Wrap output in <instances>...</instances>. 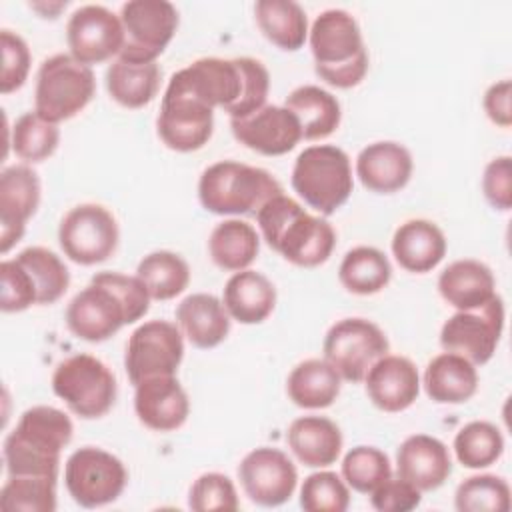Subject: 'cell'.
<instances>
[{
  "mask_svg": "<svg viewBox=\"0 0 512 512\" xmlns=\"http://www.w3.org/2000/svg\"><path fill=\"white\" fill-rule=\"evenodd\" d=\"M256 222L266 244L284 260L300 268L324 264L336 246L332 224L310 214L300 202L284 192L270 198L256 214Z\"/></svg>",
  "mask_w": 512,
  "mask_h": 512,
  "instance_id": "cell-1",
  "label": "cell"
},
{
  "mask_svg": "<svg viewBox=\"0 0 512 512\" xmlns=\"http://www.w3.org/2000/svg\"><path fill=\"white\" fill-rule=\"evenodd\" d=\"M74 426L66 412L54 406H32L22 412L16 428L4 440L8 476H56L60 452L72 440Z\"/></svg>",
  "mask_w": 512,
  "mask_h": 512,
  "instance_id": "cell-2",
  "label": "cell"
},
{
  "mask_svg": "<svg viewBox=\"0 0 512 512\" xmlns=\"http://www.w3.org/2000/svg\"><path fill=\"white\" fill-rule=\"evenodd\" d=\"M314 72L334 88L358 86L368 72V50L356 18L342 8L316 16L308 32Z\"/></svg>",
  "mask_w": 512,
  "mask_h": 512,
  "instance_id": "cell-3",
  "label": "cell"
},
{
  "mask_svg": "<svg viewBox=\"0 0 512 512\" xmlns=\"http://www.w3.org/2000/svg\"><path fill=\"white\" fill-rule=\"evenodd\" d=\"M282 192L280 182L268 170L236 160L210 164L198 180L200 204L220 216H256L270 198Z\"/></svg>",
  "mask_w": 512,
  "mask_h": 512,
  "instance_id": "cell-4",
  "label": "cell"
},
{
  "mask_svg": "<svg viewBox=\"0 0 512 512\" xmlns=\"http://www.w3.org/2000/svg\"><path fill=\"white\" fill-rule=\"evenodd\" d=\"M290 182L308 208L330 216L346 204L354 190L350 158L332 144L308 146L294 160Z\"/></svg>",
  "mask_w": 512,
  "mask_h": 512,
  "instance_id": "cell-5",
  "label": "cell"
},
{
  "mask_svg": "<svg viewBox=\"0 0 512 512\" xmlns=\"http://www.w3.org/2000/svg\"><path fill=\"white\" fill-rule=\"evenodd\" d=\"M96 92L90 66L70 54L46 58L36 72L34 112L48 122H64L82 112Z\"/></svg>",
  "mask_w": 512,
  "mask_h": 512,
  "instance_id": "cell-6",
  "label": "cell"
},
{
  "mask_svg": "<svg viewBox=\"0 0 512 512\" xmlns=\"http://www.w3.org/2000/svg\"><path fill=\"white\" fill-rule=\"evenodd\" d=\"M54 394L84 420L102 418L116 402L118 386L112 370L92 354H74L56 364Z\"/></svg>",
  "mask_w": 512,
  "mask_h": 512,
  "instance_id": "cell-7",
  "label": "cell"
},
{
  "mask_svg": "<svg viewBox=\"0 0 512 512\" xmlns=\"http://www.w3.org/2000/svg\"><path fill=\"white\" fill-rule=\"evenodd\" d=\"M160 140L176 152H196L214 132V108L172 74L156 118Z\"/></svg>",
  "mask_w": 512,
  "mask_h": 512,
  "instance_id": "cell-8",
  "label": "cell"
},
{
  "mask_svg": "<svg viewBox=\"0 0 512 512\" xmlns=\"http://www.w3.org/2000/svg\"><path fill=\"white\" fill-rule=\"evenodd\" d=\"M322 352L342 380L358 384L372 364L390 352V342L372 320L342 318L326 332Z\"/></svg>",
  "mask_w": 512,
  "mask_h": 512,
  "instance_id": "cell-9",
  "label": "cell"
},
{
  "mask_svg": "<svg viewBox=\"0 0 512 512\" xmlns=\"http://www.w3.org/2000/svg\"><path fill=\"white\" fill-rule=\"evenodd\" d=\"M126 482L128 470L122 460L96 446L74 450L64 464L66 490L82 508H100L118 500Z\"/></svg>",
  "mask_w": 512,
  "mask_h": 512,
  "instance_id": "cell-10",
  "label": "cell"
},
{
  "mask_svg": "<svg viewBox=\"0 0 512 512\" xmlns=\"http://www.w3.org/2000/svg\"><path fill=\"white\" fill-rule=\"evenodd\" d=\"M120 240L114 214L102 204L86 202L70 208L58 226V242L72 262L94 266L108 260Z\"/></svg>",
  "mask_w": 512,
  "mask_h": 512,
  "instance_id": "cell-11",
  "label": "cell"
},
{
  "mask_svg": "<svg viewBox=\"0 0 512 512\" xmlns=\"http://www.w3.org/2000/svg\"><path fill=\"white\" fill-rule=\"evenodd\" d=\"M124 46L118 58L156 62L178 28V10L168 0H130L120 8Z\"/></svg>",
  "mask_w": 512,
  "mask_h": 512,
  "instance_id": "cell-12",
  "label": "cell"
},
{
  "mask_svg": "<svg viewBox=\"0 0 512 512\" xmlns=\"http://www.w3.org/2000/svg\"><path fill=\"white\" fill-rule=\"evenodd\" d=\"M182 330L168 320H148L128 338L124 368L128 380L136 386L154 376H176L184 358Z\"/></svg>",
  "mask_w": 512,
  "mask_h": 512,
  "instance_id": "cell-13",
  "label": "cell"
},
{
  "mask_svg": "<svg viewBox=\"0 0 512 512\" xmlns=\"http://www.w3.org/2000/svg\"><path fill=\"white\" fill-rule=\"evenodd\" d=\"M504 330V302L496 294L476 310H458L440 330V346L470 360L474 366L486 364L500 342Z\"/></svg>",
  "mask_w": 512,
  "mask_h": 512,
  "instance_id": "cell-14",
  "label": "cell"
},
{
  "mask_svg": "<svg viewBox=\"0 0 512 512\" xmlns=\"http://www.w3.org/2000/svg\"><path fill=\"white\" fill-rule=\"evenodd\" d=\"M64 320L68 330L86 342H104L122 326L134 324L124 300L96 274L90 284L68 302Z\"/></svg>",
  "mask_w": 512,
  "mask_h": 512,
  "instance_id": "cell-15",
  "label": "cell"
},
{
  "mask_svg": "<svg viewBox=\"0 0 512 512\" xmlns=\"http://www.w3.org/2000/svg\"><path fill=\"white\" fill-rule=\"evenodd\" d=\"M238 480L254 504L274 508L292 498L298 484V470L282 450L260 446L240 460Z\"/></svg>",
  "mask_w": 512,
  "mask_h": 512,
  "instance_id": "cell-16",
  "label": "cell"
},
{
  "mask_svg": "<svg viewBox=\"0 0 512 512\" xmlns=\"http://www.w3.org/2000/svg\"><path fill=\"white\" fill-rule=\"evenodd\" d=\"M66 42L70 56L92 66L118 56L124 46V28L120 16L102 4H86L72 12L66 24Z\"/></svg>",
  "mask_w": 512,
  "mask_h": 512,
  "instance_id": "cell-17",
  "label": "cell"
},
{
  "mask_svg": "<svg viewBox=\"0 0 512 512\" xmlns=\"http://www.w3.org/2000/svg\"><path fill=\"white\" fill-rule=\"evenodd\" d=\"M234 138L262 156H282L302 140L298 118L286 106L266 104L244 118H230Z\"/></svg>",
  "mask_w": 512,
  "mask_h": 512,
  "instance_id": "cell-18",
  "label": "cell"
},
{
  "mask_svg": "<svg viewBox=\"0 0 512 512\" xmlns=\"http://www.w3.org/2000/svg\"><path fill=\"white\" fill-rule=\"evenodd\" d=\"M40 204V178L26 164L6 166L0 174V252L6 254L26 232Z\"/></svg>",
  "mask_w": 512,
  "mask_h": 512,
  "instance_id": "cell-19",
  "label": "cell"
},
{
  "mask_svg": "<svg viewBox=\"0 0 512 512\" xmlns=\"http://www.w3.org/2000/svg\"><path fill=\"white\" fill-rule=\"evenodd\" d=\"M134 412L154 432H174L188 420L190 400L176 376H154L134 386Z\"/></svg>",
  "mask_w": 512,
  "mask_h": 512,
  "instance_id": "cell-20",
  "label": "cell"
},
{
  "mask_svg": "<svg viewBox=\"0 0 512 512\" xmlns=\"http://www.w3.org/2000/svg\"><path fill=\"white\" fill-rule=\"evenodd\" d=\"M370 402L382 412H402L410 408L420 394V374L406 356L386 354L372 364L364 376Z\"/></svg>",
  "mask_w": 512,
  "mask_h": 512,
  "instance_id": "cell-21",
  "label": "cell"
},
{
  "mask_svg": "<svg viewBox=\"0 0 512 512\" xmlns=\"http://www.w3.org/2000/svg\"><path fill=\"white\" fill-rule=\"evenodd\" d=\"M396 472L420 492H432L452 474V458L442 440L412 434L396 450Z\"/></svg>",
  "mask_w": 512,
  "mask_h": 512,
  "instance_id": "cell-22",
  "label": "cell"
},
{
  "mask_svg": "<svg viewBox=\"0 0 512 512\" xmlns=\"http://www.w3.org/2000/svg\"><path fill=\"white\" fill-rule=\"evenodd\" d=\"M410 150L394 140H380L364 146L356 156V176L364 188L376 194L402 190L412 176Z\"/></svg>",
  "mask_w": 512,
  "mask_h": 512,
  "instance_id": "cell-23",
  "label": "cell"
},
{
  "mask_svg": "<svg viewBox=\"0 0 512 512\" xmlns=\"http://www.w3.org/2000/svg\"><path fill=\"white\" fill-rule=\"evenodd\" d=\"M446 236L438 224L412 218L400 224L392 236V254L396 262L414 274H426L434 270L446 256Z\"/></svg>",
  "mask_w": 512,
  "mask_h": 512,
  "instance_id": "cell-24",
  "label": "cell"
},
{
  "mask_svg": "<svg viewBox=\"0 0 512 512\" xmlns=\"http://www.w3.org/2000/svg\"><path fill=\"white\" fill-rule=\"evenodd\" d=\"M286 442L292 454L308 468H326L340 458L342 432L326 416H300L290 422Z\"/></svg>",
  "mask_w": 512,
  "mask_h": 512,
  "instance_id": "cell-25",
  "label": "cell"
},
{
  "mask_svg": "<svg viewBox=\"0 0 512 512\" xmlns=\"http://www.w3.org/2000/svg\"><path fill=\"white\" fill-rule=\"evenodd\" d=\"M176 322L188 342L208 350L222 344L230 332V316L214 294L196 292L176 306Z\"/></svg>",
  "mask_w": 512,
  "mask_h": 512,
  "instance_id": "cell-26",
  "label": "cell"
},
{
  "mask_svg": "<svg viewBox=\"0 0 512 512\" xmlns=\"http://www.w3.org/2000/svg\"><path fill=\"white\" fill-rule=\"evenodd\" d=\"M438 292L456 310H476L496 296V280L480 260H454L440 272Z\"/></svg>",
  "mask_w": 512,
  "mask_h": 512,
  "instance_id": "cell-27",
  "label": "cell"
},
{
  "mask_svg": "<svg viewBox=\"0 0 512 512\" xmlns=\"http://www.w3.org/2000/svg\"><path fill=\"white\" fill-rule=\"evenodd\" d=\"M222 302L232 320L260 324L276 306V288L262 272L246 268L226 280Z\"/></svg>",
  "mask_w": 512,
  "mask_h": 512,
  "instance_id": "cell-28",
  "label": "cell"
},
{
  "mask_svg": "<svg viewBox=\"0 0 512 512\" xmlns=\"http://www.w3.org/2000/svg\"><path fill=\"white\" fill-rule=\"evenodd\" d=\"M422 384L430 400L438 404H462L478 390V370L464 356L442 352L426 364Z\"/></svg>",
  "mask_w": 512,
  "mask_h": 512,
  "instance_id": "cell-29",
  "label": "cell"
},
{
  "mask_svg": "<svg viewBox=\"0 0 512 512\" xmlns=\"http://www.w3.org/2000/svg\"><path fill=\"white\" fill-rule=\"evenodd\" d=\"M284 106L298 118L304 140L328 138L342 120L338 98L316 84L294 88L286 96Z\"/></svg>",
  "mask_w": 512,
  "mask_h": 512,
  "instance_id": "cell-30",
  "label": "cell"
},
{
  "mask_svg": "<svg viewBox=\"0 0 512 512\" xmlns=\"http://www.w3.org/2000/svg\"><path fill=\"white\" fill-rule=\"evenodd\" d=\"M342 378L324 358H308L292 368L286 380V394L306 410L328 408L340 394Z\"/></svg>",
  "mask_w": 512,
  "mask_h": 512,
  "instance_id": "cell-31",
  "label": "cell"
},
{
  "mask_svg": "<svg viewBox=\"0 0 512 512\" xmlns=\"http://www.w3.org/2000/svg\"><path fill=\"white\" fill-rule=\"evenodd\" d=\"M260 252V236L252 224L240 218L218 222L208 236V254L224 272L246 270Z\"/></svg>",
  "mask_w": 512,
  "mask_h": 512,
  "instance_id": "cell-32",
  "label": "cell"
},
{
  "mask_svg": "<svg viewBox=\"0 0 512 512\" xmlns=\"http://www.w3.org/2000/svg\"><path fill=\"white\" fill-rule=\"evenodd\" d=\"M160 68L156 62H128L116 58L106 68V90L114 102L136 110L154 100L160 86Z\"/></svg>",
  "mask_w": 512,
  "mask_h": 512,
  "instance_id": "cell-33",
  "label": "cell"
},
{
  "mask_svg": "<svg viewBox=\"0 0 512 512\" xmlns=\"http://www.w3.org/2000/svg\"><path fill=\"white\" fill-rule=\"evenodd\" d=\"M254 16L260 32L274 46L294 52L308 38V18L304 8L294 0H258Z\"/></svg>",
  "mask_w": 512,
  "mask_h": 512,
  "instance_id": "cell-34",
  "label": "cell"
},
{
  "mask_svg": "<svg viewBox=\"0 0 512 512\" xmlns=\"http://www.w3.org/2000/svg\"><path fill=\"white\" fill-rule=\"evenodd\" d=\"M392 278V266L386 254L374 246H356L348 250L338 266L340 284L358 296L384 290Z\"/></svg>",
  "mask_w": 512,
  "mask_h": 512,
  "instance_id": "cell-35",
  "label": "cell"
},
{
  "mask_svg": "<svg viewBox=\"0 0 512 512\" xmlns=\"http://www.w3.org/2000/svg\"><path fill=\"white\" fill-rule=\"evenodd\" d=\"M136 276L144 282L152 300H172L188 288L190 266L176 252L156 250L138 262Z\"/></svg>",
  "mask_w": 512,
  "mask_h": 512,
  "instance_id": "cell-36",
  "label": "cell"
},
{
  "mask_svg": "<svg viewBox=\"0 0 512 512\" xmlns=\"http://www.w3.org/2000/svg\"><path fill=\"white\" fill-rule=\"evenodd\" d=\"M16 260L30 274L38 306H48L58 302L70 286V272L58 254L44 246H28L16 254Z\"/></svg>",
  "mask_w": 512,
  "mask_h": 512,
  "instance_id": "cell-37",
  "label": "cell"
},
{
  "mask_svg": "<svg viewBox=\"0 0 512 512\" xmlns=\"http://www.w3.org/2000/svg\"><path fill=\"white\" fill-rule=\"evenodd\" d=\"M502 452V432L488 420H472L464 424L454 436V454L464 468H488L502 456Z\"/></svg>",
  "mask_w": 512,
  "mask_h": 512,
  "instance_id": "cell-38",
  "label": "cell"
},
{
  "mask_svg": "<svg viewBox=\"0 0 512 512\" xmlns=\"http://www.w3.org/2000/svg\"><path fill=\"white\" fill-rule=\"evenodd\" d=\"M56 476H8L0 490L6 512H54Z\"/></svg>",
  "mask_w": 512,
  "mask_h": 512,
  "instance_id": "cell-39",
  "label": "cell"
},
{
  "mask_svg": "<svg viewBox=\"0 0 512 512\" xmlns=\"http://www.w3.org/2000/svg\"><path fill=\"white\" fill-rule=\"evenodd\" d=\"M60 142V128L54 122L44 120L36 112H24L12 126L10 144L16 156L24 162L48 160Z\"/></svg>",
  "mask_w": 512,
  "mask_h": 512,
  "instance_id": "cell-40",
  "label": "cell"
},
{
  "mask_svg": "<svg viewBox=\"0 0 512 512\" xmlns=\"http://www.w3.org/2000/svg\"><path fill=\"white\" fill-rule=\"evenodd\" d=\"M342 478L348 488L370 494L392 476L390 458L376 446H354L342 458Z\"/></svg>",
  "mask_w": 512,
  "mask_h": 512,
  "instance_id": "cell-41",
  "label": "cell"
},
{
  "mask_svg": "<svg viewBox=\"0 0 512 512\" xmlns=\"http://www.w3.org/2000/svg\"><path fill=\"white\" fill-rule=\"evenodd\" d=\"M454 506L460 512H508L510 486L496 474H476L458 484Z\"/></svg>",
  "mask_w": 512,
  "mask_h": 512,
  "instance_id": "cell-42",
  "label": "cell"
},
{
  "mask_svg": "<svg viewBox=\"0 0 512 512\" xmlns=\"http://www.w3.org/2000/svg\"><path fill=\"white\" fill-rule=\"evenodd\" d=\"M300 506L306 512H344L350 506L348 484L336 472H314L300 488Z\"/></svg>",
  "mask_w": 512,
  "mask_h": 512,
  "instance_id": "cell-43",
  "label": "cell"
},
{
  "mask_svg": "<svg viewBox=\"0 0 512 512\" xmlns=\"http://www.w3.org/2000/svg\"><path fill=\"white\" fill-rule=\"evenodd\" d=\"M188 506L194 512H212V510H238V494L234 482L220 472H204L190 486Z\"/></svg>",
  "mask_w": 512,
  "mask_h": 512,
  "instance_id": "cell-44",
  "label": "cell"
},
{
  "mask_svg": "<svg viewBox=\"0 0 512 512\" xmlns=\"http://www.w3.org/2000/svg\"><path fill=\"white\" fill-rule=\"evenodd\" d=\"M0 308L2 312H22L28 310L30 306L38 304L36 296V286L30 278V274L24 270V266L12 258V260H2L0 264Z\"/></svg>",
  "mask_w": 512,
  "mask_h": 512,
  "instance_id": "cell-45",
  "label": "cell"
},
{
  "mask_svg": "<svg viewBox=\"0 0 512 512\" xmlns=\"http://www.w3.org/2000/svg\"><path fill=\"white\" fill-rule=\"evenodd\" d=\"M0 44H2V76H0V90L2 94H10L18 88L24 86L32 56L26 40L12 32V30H2L0 32Z\"/></svg>",
  "mask_w": 512,
  "mask_h": 512,
  "instance_id": "cell-46",
  "label": "cell"
},
{
  "mask_svg": "<svg viewBox=\"0 0 512 512\" xmlns=\"http://www.w3.org/2000/svg\"><path fill=\"white\" fill-rule=\"evenodd\" d=\"M482 192L494 210L508 212L512 206V158L490 160L482 174Z\"/></svg>",
  "mask_w": 512,
  "mask_h": 512,
  "instance_id": "cell-47",
  "label": "cell"
},
{
  "mask_svg": "<svg viewBox=\"0 0 512 512\" xmlns=\"http://www.w3.org/2000/svg\"><path fill=\"white\" fill-rule=\"evenodd\" d=\"M370 504L378 512H410L422 502V492L402 478H388L368 494Z\"/></svg>",
  "mask_w": 512,
  "mask_h": 512,
  "instance_id": "cell-48",
  "label": "cell"
},
{
  "mask_svg": "<svg viewBox=\"0 0 512 512\" xmlns=\"http://www.w3.org/2000/svg\"><path fill=\"white\" fill-rule=\"evenodd\" d=\"M510 98H512V84L510 80H500L494 82L482 98V106L486 116L500 128H508L512 124V106H510Z\"/></svg>",
  "mask_w": 512,
  "mask_h": 512,
  "instance_id": "cell-49",
  "label": "cell"
},
{
  "mask_svg": "<svg viewBox=\"0 0 512 512\" xmlns=\"http://www.w3.org/2000/svg\"><path fill=\"white\" fill-rule=\"evenodd\" d=\"M36 12H40L44 18H56L62 8H66V2H32L30 4Z\"/></svg>",
  "mask_w": 512,
  "mask_h": 512,
  "instance_id": "cell-50",
  "label": "cell"
}]
</instances>
